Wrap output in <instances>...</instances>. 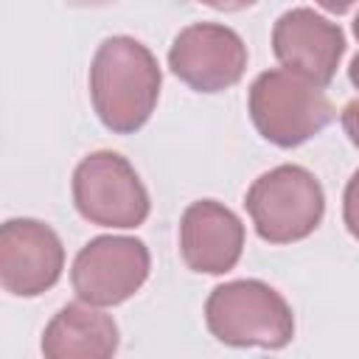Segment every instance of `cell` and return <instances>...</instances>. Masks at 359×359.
Here are the masks:
<instances>
[{
	"label": "cell",
	"mask_w": 359,
	"mask_h": 359,
	"mask_svg": "<svg viewBox=\"0 0 359 359\" xmlns=\"http://www.w3.org/2000/svg\"><path fill=\"white\" fill-rule=\"evenodd\" d=\"M160 95V67L132 36H109L90 65V98L101 123L118 135L140 129Z\"/></svg>",
	"instance_id": "obj_1"
},
{
	"label": "cell",
	"mask_w": 359,
	"mask_h": 359,
	"mask_svg": "<svg viewBox=\"0 0 359 359\" xmlns=\"http://www.w3.org/2000/svg\"><path fill=\"white\" fill-rule=\"evenodd\" d=\"M250 115L269 143L292 149L323 132L337 112L320 84L283 67L266 70L252 81Z\"/></svg>",
	"instance_id": "obj_2"
},
{
	"label": "cell",
	"mask_w": 359,
	"mask_h": 359,
	"mask_svg": "<svg viewBox=\"0 0 359 359\" xmlns=\"http://www.w3.org/2000/svg\"><path fill=\"white\" fill-rule=\"evenodd\" d=\"M205 320L216 339L238 348H283L294 334L289 303L261 280L216 286L205 303Z\"/></svg>",
	"instance_id": "obj_3"
},
{
	"label": "cell",
	"mask_w": 359,
	"mask_h": 359,
	"mask_svg": "<svg viewBox=\"0 0 359 359\" xmlns=\"http://www.w3.org/2000/svg\"><path fill=\"white\" fill-rule=\"evenodd\" d=\"M244 205L264 241L289 244L317 230L325 196L311 171L300 165H278L252 182Z\"/></svg>",
	"instance_id": "obj_4"
},
{
	"label": "cell",
	"mask_w": 359,
	"mask_h": 359,
	"mask_svg": "<svg viewBox=\"0 0 359 359\" xmlns=\"http://www.w3.org/2000/svg\"><path fill=\"white\" fill-rule=\"evenodd\" d=\"M73 199L79 213L101 227H137L149 216V194L118 151H95L79 163Z\"/></svg>",
	"instance_id": "obj_5"
},
{
	"label": "cell",
	"mask_w": 359,
	"mask_h": 359,
	"mask_svg": "<svg viewBox=\"0 0 359 359\" xmlns=\"http://www.w3.org/2000/svg\"><path fill=\"white\" fill-rule=\"evenodd\" d=\"M149 275V250L140 238H93L73 261V289L90 306H115L132 297Z\"/></svg>",
	"instance_id": "obj_6"
},
{
	"label": "cell",
	"mask_w": 359,
	"mask_h": 359,
	"mask_svg": "<svg viewBox=\"0 0 359 359\" xmlns=\"http://www.w3.org/2000/svg\"><path fill=\"white\" fill-rule=\"evenodd\" d=\"M168 67L199 93L233 87L247 70V48L241 36L216 22H196L177 34L168 50Z\"/></svg>",
	"instance_id": "obj_7"
},
{
	"label": "cell",
	"mask_w": 359,
	"mask_h": 359,
	"mask_svg": "<svg viewBox=\"0 0 359 359\" xmlns=\"http://www.w3.org/2000/svg\"><path fill=\"white\" fill-rule=\"evenodd\" d=\"M65 266L59 236L36 219H11L0 230V283L8 294L34 297L50 289Z\"/></svg>",
	"instance_id": "obj_8"
},
{
	"label": "cell",
	"mask_w": 359,
	"mask_h": 359,
	"mask_svg": "<svg viewBox=\"0 0 359 359\" xmlns=\"http://www.w3.org/2000/svg\"><path fill=\"white\" fill-rule=\"evenodd\" d=\"M272 48L286 70L325 87L345 53V36L339 25L311 8H292L278 17L272 28Z\"/></svg>",
	"instance_id": "obj_9"
},
{
	"label": "cell",
	"mask_w": 359,
	"mask_h": 359,
	"mask_svg": "<svg viewBox=\"0 0 359 359\" xmlns=\"http://www.w3.org/2000/svg\"><path fill=\"white\" fill-rule=\"evenodd\" d=\"M244 247V227L233 210L213 199L194 202L180 222V250L194 272L222 275L236 266Z\"/></svg>",
	"instance_id": "obj_10"
},
{
	"label": "cell",
	"mask_w": 359,
	"mask_h": 359,
	"mask_svg": "<svg viewBox=\"0 0 359 359\" xmlns=\"http://www.w3.org/2000/svg\"><path fill=\"white\" fill-rule=\"evenodd\" d=\"M118 348V325L109 314L81 303H67L45 328L42 353L48 359H107Z\"/></svg>",
	"instance_id": "obj_11"
},
{
	"label": "cell",
	"mask_w": 359,
	"mask_h": 359,
	"mask_svg": "<svg viewBox=\"0 0 359 359\" xmlns=\"http://www.w3.org/2000/svg\"><path fill=\"white\" fill-rule=\"evenodd\" d=\"M342 216H345V224H348L351 236L359 238V171L348 180L345 202H342Z\"/></svg>",
	"instance_id": "obj_12"
},
{
	"label": "cell",
	"mask_w": 359,
	"mask_h": 359,
	"mask_svg": "<svg viewBox=\"0 0 359 359\" xmlns=\"http://www.w3.org/2000/svg\"><path fill=\"white\" fill-rule=\"evenodd\" d=\"M342 126H345L351 143L359 149V101L345 104V109H342Z\"/></svg>",
	"instance_id": "obj_13"
},
{
	"label": "cell",
	"mask_w": 359,
	"mask_h": 359,
	"mask_svg": "<svg viewBox=\"0 0 359 359\" xmlns=\"http://www.w3.org/2000/svg\"><path fill=\"white\" fill-rule=\"evenodd\" d=\"M202 3L210 6V8H216V11H241V8L252 6L255 0H202Z\"/></svg>",
	"instance_id": "obj_14"
},
{
	"label": "cell",
	"mask_w": 359,
	"mask_h": 359,
	"mask_svg": "<svg viewBox=\"0 0 359 359\" xmlns=\"http://www.w3.org/2000/svg\"><path fill=\"white\" fill-rule=\"evenodd\" d=\"M353 34H356V39H359V17L353 20ZM348 73H351V81H353V87L359 90V53L351 59V67H348Z\"/></svg>",
	"instance_id": "obj_15"
},
{
	"label": "cell",
	"mask_w": 359,
	"mask_h": 359,
	"mask_svg": "<svg viewBox=\"0 0 359 359\" xmlns=\"http://www.w3.org/2000/svg\"><path fill=\"white\" fill-rule=\"evenodd\" d=\"M323 8H328V11H334V14H342V11H348L351 6H353V0H317Z\"/></svg>",
	"instance_id": "obj_16"
},
{
	"label": "cell",
	"mask_w": 359,
	"mask_h": 359,
	"mask_svg": "<svg viewBox=\"0 0 359 359\" xmlns=\"http://www.w3.org/2000/svg\"><path fill=\"white\" fill-rule=\"evenodd\" d=\"M65 3L81 6V8H98V6H109V3H115V0H65Z\"/></svg>",
	"instance_id": "obj_17"
}]
</instances>
